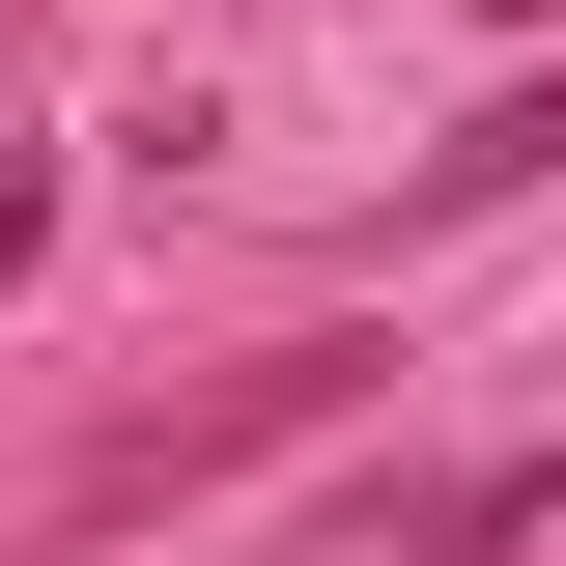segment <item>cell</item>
Returning <instances> with one entry per match:
<instances>
[{"instance_id": "cell-1", "label": "cell", "mask_w": 566, "mask_h": 566, "mask_svg": "<svg viewBox=\"0 0 566 566\" xmlns=\"http://www.w3.org/2000/svg\"><path fill=\"white\" fill-rule=\"evenodd\" d=\"M538 170H566V85H510L482 142H424V227H482V199H538Z\"/></svg>"}, {"instance_id": "cell-3", "label": "cell", "mask_w": 566, "mask_h": 566, "mask_svg": "<svg viewBox=\"0 0 566 566\" xmlns=\"http://www.w3.org/2000/svg\"><path fill=\"white\" fill-rule=\"evenodd\" d=\"M29 255H57V170H29V114H0V283H29Z\"/></svg>"}, {"instance_id": "cell-4", "label": "cell", "mask_w": 566, "mask_h": 566, "mask_svg": "<svg viewBox=\"0 0 566 566\" xmlns=\"http://www.w3.org/2000/svg\"><path fill=\"white\" fill-rule=\"evenodd\" d=\"M538 566H566V538H538Z\"/></svg>"}, {"instance_id": "cell-2", "label": "cell", "mask_w": 566, "mask_h": 566, "mask_svg": "<svg viewBox=\"0 0 566 566\" xmlns=\"http://www.w3.org/2000/svg\"><path fill=\"white\" fill-rule=\"evenodd\" d=\"M538 538H566V453H510V482H453V510H424L397 566H538Z\"/></svg>"}]
</instances>
